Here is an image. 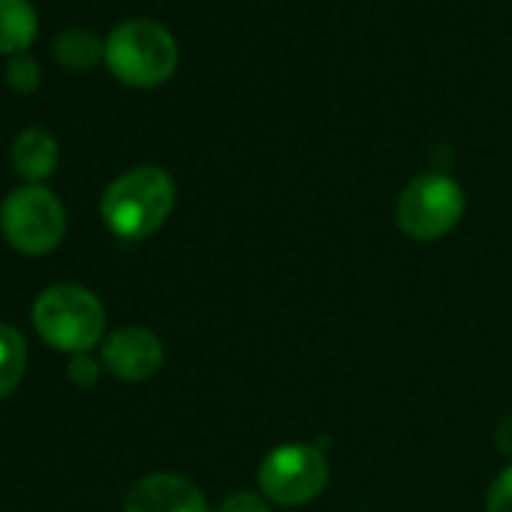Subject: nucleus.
<instances>
[{
  "mask_svg": "<svg viewBox=\"0 0 512 512\" xmlns=\"http://www.w3.org/2000/svg\"><path fill=\"white\" fill-rule=\"evenodd\" d=\"M0 232L25 256H49L67 235V208L46 184H22L0 202Z\"/></svg>",
  "mask_w": 512,
  "mask_h": 512,
  "instance_id": "4",
  "label": "nucleus"
},
{
  "mask_svg": "<svg viewBox=\"0 0 512 512\" xmlns=\"http://www.w3.org/2000/svg\"><path fill=\"white\" fill-rule=\"evenodd\" d=\"M10 160H13V169L25 178V184H43L46 178L55 175L58 160H61V148L49 130L28 127L16 136Z\"/></svg>",
  "mask_w": 512,
  "mask_h": 512,
  "instance_id": "9",
  "label": "nucleus"
},
{
  "mask_svg": "<svg viewBox=\"0 0 512 512\" xmlns=\"http://www.w3.org/2000/svg\"><path fill=\"white\" fill-rule=\"evenodd\" d=\"M260 491L278 506H305L329 485V458L314 443H284L260 464Z\"/></svg>",
  "mask_w": 512,
  "mask_h": 512,
  "instance_id": "6",
  "label": "nucleus"
},
{
  "mask_svg": "<svg viewBox=\"0 0 512 512\" xmlns=\"http://www.w3.org/2000/svg\"><path fill=\"white\" fill-rule=\"evenodd\" d=\"M359 512H368V509H359Z\"/></svg>",
  "mask_w": 512,
  "mask_h": 512,
  "instance_id": "18",
  "label": "nucleus"
},
{
  "mask_svg": "<svg viewBox=\"0 0 512 512\" xmlns=\"http://www.w3.org/2000/svg\"><path fill=\"white\" fill-rule=\"evenodd\" d=\"M37 335L61 353L82 356L106 341V308L79 284H55L31 308Z\"/></svg>",
  "mask_w": 512,
  "mask_h": 512,
  "instance_id": "2",
  "label": "nucleus"
},
{
  "mask_svg": "<svg viewBox=\"0 0 512 512\" xmlns=\"http://www.w3.org/2000/svg\"><path fill=\"white\" fill-rule=\"evenodd\" d=\"M103 368L127 383L151 380L163 368V341L142 326H127L103 341Z\"/></svg>",
  "mask_w": 512,
  "mask_h": 512,
  "instance_id": "7",
  "label": "nucleus"
},
{
  "mask_svg": "<svg viewBox=\"0 0 512 512\" xmlns=\"http://www.w3.org/2000/svg\"><path fill=\"white\" fill-rule=\"evenodd\" d=\"M464 208L467 199L455 178L446 172H422L398 196V226L413 241H437L458 226Z\"/></svg>",
  "mask_w": 512,
  "mask_h": 512,
  "instance_id": "5",
  "label": "nucleus"
},
{
  "mask_svg": "<svg viewBox=\"0 0 512 512\" xmlns=\"http://www.w3.org/2000/svg\"><path fill=\"white\" fill-rule=\"evenodd\" d=\"M40 34V16L31 0H0V55H25Z\"/></svg>",
  "mask_w": 512,
  "mask_h": 512,
  "instance_id": "10",
  "label": "nucleus"
},
{
  "mask_svg": "<svg viewBox=\"0 0 512 512\" xmlns=\"http://www.w3.org/2000/svg\"><path fill=\"white\" fill-rule=\"evenodd\" d=\"M28 368V341L16 326L0 323V398L19 389Z\"/></svg>",
  "mask_w": 512,
  "mask_h": 512,
  "instance_id": "12",
  "label": "nucleus"
},
{
  "mask_svg": "<svg viewBox=\"0 0 512 512\" xmlns=\"http://www.w3.org/2000/svg\"><path fill=\"white\" fill-rule=\"evenodd\" d=\"M175 181L160 166H136L121 172L100 199L106 229L121 241H142L154 235L175 208Z\"/></svg>",
  "mask_w": 512,
  "mask_h": 512,
  "instance_id": "1",
  "label": "nucleus"
},
{
  "mask_svg": "<svg viewBox=\"0 0 512 512\" xmlns=\"http://www.w3.org/2000/svg\"><path fill=\"white\" fill-rule=\"evenodd\" d=\"M485 512H512V464H506L485 494Z\"/></svg>",
  "mask_w": 512,
  "mask_h": 512,
  "instance_id": "14",
  "label": "nucleus"
},
{
  "mask_svg": "<svg viewBox=\"0 0 512 512\" xmlns=\"http://www.w3.org/2000/svg\"><path fill=\"white\" fill-rule=\"evenodd\" d=\"M103 64L127 88H160L178 70V43L163 25L130 19L106 37Z\"/></svg>",
  "mask_w": 512,
  "mask_h": 512,
  "instance_id": "3",
  "label": "nucleus"
},
{
  "mask_svg": "<svg viewBox=\"0 0 512 512\" xmlns=\"http://www.w3.org/2000/svg\"><path fill=\"white\" fill-rule=\"evenodd\" d=\"M4 79H7L10 91H16V94H34L40 88V82H43V73H40V64L31 55H19V58H10Z\"/></svg>",
  "mask_w": 512,
  "mask_h": 512,
  "instance_id": "13",
  "label": "nucleus"
},
{
  "mask_svg": "<svg viewBox=\"0 0 512 512\" xmlns=\"http://www.w3.org/2000/svg\"><path fill=\"white\" fill-rule=\"evenodd\" d=\"M100 371H103V362H97L91 353L73 356V359H70V365H67V377H70V383H73V386H79V389H91V386H97Z\"/></svg>",
  "mask_w": 512,
  "mask_h": 512,
  "instance_id": "15",
  "label": "nucleus"
},
{
  "mask_svg": "<svg viewBox=\"0 0 512 512\" xmlns=\"http://www.w3.org/2000/svg\"><path fill=\"white\" fill-rule=\"evenodd\" d=\"M52 55L64 70H91L106 58V40L91 28H67L55 37Z\"/></svg>",
  "mask_w": 512,
  "mask_h": 512,
  "instance_id": "11",
  "label": "nucleus"
},
{
  "mask_svg": "<svg viewBox=\"0 0 512 512\" xmlns=\"http://www.w3.org/2000/svg\"><path fill=\"white\" fill-rule=\"evenodd\" d=\"M124 512H211L196 482L178 473L142 476L124 500Z\"/></svg>",
  "mask_w": 512,
  "mask_h": 512,
  "instance_id": "8",
  "label": "nucleus"
},
{
  "mask_svg": "<svg viewBox=\"0 0 512 512\" xmlns=\"http://www.w3.org/2000/svg\"><path fill=\"white\" fill-rule=\"evenodd\" d=\"M497 449L512 458V413L503 416L500 425H497Z\"/></svg>",
  "mask_w": 512,
  "mask_h": 512,
  "instance_id": "17",
  "label": "nucleus"
},
{
  "mask_svg": "<svg viewBox=\"0 0 512 512\" xmlns=\"http://www.w3.org/2000/svg\"><path fill=\"white\" fill-rule=\"evenodd\" d=\"M272 500L260 491H232L223 497V503L217 506V512H272L269 506Z\"/></svg>",
  "mask_w": 512,
  "mask_h": 512,
  "instance_id": "16",
  "label": "nucleus"
}]
</instances>
